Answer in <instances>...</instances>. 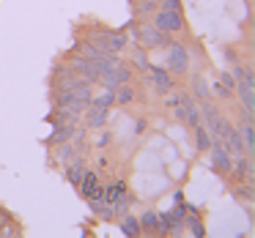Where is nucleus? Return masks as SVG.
Listing matches in <instances>:
<instances>
[{
	"label": "nucleus",
	"instance_id": "obj_1",
	"mask_svg": "<svg viewBox=\"0 0 255 238\" xmlns=\"http://www.w3.org/2000/svg\"><path fill=\"white\" fill-rule=\"evenodd\" d=\"M91 85H77L69 90H55V110H69V112H83L91 104Z\"/></svg>",
	"mask_w": 255,
	"mask_h": 238
},
{
	"label": "nucleus",
	"instance_id": "obj_2",
	"mask_svg": "<svg viewBox=\"0 0 255 238\" xmlns=\"http://www.w3.org/2000/svg\"><path fill=\"white\" fill-rule=\"evenodd\" d=\"M165 69L170 74H187L189 69V50L181 44V41H165Z\"/></svg>",
	"mask_w": 255,
	"mask_h": 238
},
{
	"label": "nucleus",
	"instance_id": "obj_3",
	"mask_svg": "<svg viewBox=\"0 0 255 238\" xmlns=\"http://www.w3.org/2000/svg\"><path fill=\"white\" fill-rule=\"evenodd\" d=\"M154 25L162 30V33H181V30L187 28L181 8H165V6L156 8V22Z\"/></svg>",
	"mask_w": 255,
	"mask_h": 238
},
{
	"label": "nucleus",
	"instance_id": "obj_4",
	"mask_svg": "<svg viewBox=\"0 0 255 238\" xmlns=\"http://www.w3.org/2000/svg\"><path fill=\"white\" fill-rule=\"evenodd\" d=\"M134 33V39H137L140 47H145V50H159V47H165L167 41V33H162L156 25H137V28H129Z\"/></svg>",
	"mask_w": 255,
	"mask_h": 238
},
{
	"label": "nucleus",
	"instance_id": "obj_5",
	"mask_svg": "<svg viewBox=\"0 0 255 238\" xmlns=\"http://www.w3.org/2000/svg\"><path fill=\"white\" fill-rule=\"evenodd\" d=\"M170 110H173V118H176L178 123H187L189 129L200 123V110L189 96H181V101H178L176 107H170Z\"/></svg>",
	"mask_w": 255,
	"mask_h": 238
},
{
	"label": "nucleus",
	"instance_id": "obj_6",
	"mask_svg": "<svg viewBox=\"0 0 255 238\" xmlns=\"http://www.w3.org/2000/svg\"><path fill=\"white\" fill-rule=\"evenodd\" d=\"M145 74H148V85H154L156 93L167 96L173 88H176V79H173V74L167 72L165 66H148V69H145Z\"/></svg>",
	"mask_w": 255,
	"mask_h": 238
},
{
	"label": "nucleus",
	"instance_id": "obj_7",
	"mask_svg": "<svg viewBox=\"0 0 255 238\" xmlns=\"http://www.w3.org/2000/svg\"><path fill=\"white\" fill-rule=\"evenodd\" d=\"M209 151H211V167H214L217 172H222V175H231V170H233V156L225 151V145H222L220 140H214Z\"/></svg>",
	"mask_w": 255,
	"mask_h": 238
},
{
	"label": "nucleus",
	"instance_id": "obj_8",
	"mask_svg": "<svg viewBox=\"0 0 255 238\" xmlns=\"http://www.w3.org/2000/svg\"><path fill=\"white\" fill-rule=\"evenodd\" d=\"M80 192H83V197H88V200H94V197H102V181H99V175H96L94 170H85V175L80 178Z\"/></svg>",
	"mask_w": 255,
	"mask_h": 238
},
{
	"label": "nucleus",
	"instance_id": "obj_9",
	"mask_svg": "<svg viewBox=\"0 0 255 238\" xmlns=\"http://www.w3.org/2000/svg\"><path fill=\"white\" fill-rule=\"evenodd\" d=\"M85 123H88L91 129H105L107 121H110V110H99V107H85Z\"/></svg>",
	"mask_w": 255,
	"mask_h": 238
},
{
	"label": "nucleus",
	"instance_id": "obj_10",
	"mask_svg": "<svg viewBox=\"0 0 255 238\" xmlns=\"http://www.w3.org/2000/svg\"><path fill=\"white\" fill-rule=\"evenodd\" d=\"M85 170H88V164H85L83 159H74L72 164H66V181L77 186V183H80V178L85 175Z\"/></svg>",
	"mask_w": 255,
	"mask_h": 238
},
{
	"label": "nucleus",
	"instance_id": "obj_11",
	"mask_svg": "<svg viewBox=\"0 0 255 238\" xmlns=\"http://www.w3.org/2000/svg\"><path fill=\"white\" fill-rule=\"evenodd\" d=\"M156 8H159V0H134V17L137 19L156 14Z\"/></svg>",
	"mask_w": 255,
	"mask_h": 238
},
{
	"label": "nucleus",
	"instance_id": "obj_12",
	"mask_svg": "<svg viewBox=\"0 0 255 238\" xmlns=\"http://www.w3.org/2000/svg\"><path fill=\"white\" fill-rule=\"evenodd\" d=\"M192 129H195V148H198V151H209L211 143H214V137L209 134V129H206L203 123H198V126H192Z\"/></svg>",
	"mask_w": 255,
	"mask_h": 238
},
{
	"label": "nucleus",
	"instance_id": "obj_13",
	"mask_svg": "<svg viewBox=\"0 0 255 238\" xmlns=\"http://www.w3.org/2000/svg\"><path fill=\"white\" fill-rule=\"evenodd\" d=\"M239 134H242L244 151H247V154H253V151H255V126H253V121L242 123V126H239Z\"/></svg>",
	"mask_w": 255,
	"mask_h": 238
},
{
	"label": "nucleus",
	"instance_id": "obj_14",
	"mask_svg": "<svg viewBox=\"0 0 255 238\" xmlns=\"http://www.w3.org/2000/svg\"><path fill=\"white\" fill-rule=\"evenodd\" d=\"M121 233H124L127 238H137L140 233H143L140 219H134V216H124V219H121Z\"/></svg>",
	"mask_w": 255,
	"mask_h": 238
},
{
	"label": "nucleus",
	"instance_id": "obj_15",
	"mask_svg": "<svg viewBox=\"0 0 255 238\" xmlns=\"http://www.w3.org/2000/svg\"><path fill=\"white\" fill-rule=\"evenodd\" d=\"M113 96H116V104H132V101H134V90H132V85H129V82L118 85V88L113 90Z\"/></svg>",
	"mask_w": 255,
	"mask_h": 238
},
{
	"label": "nucleus",
	"instance_id": "obj_16",
	"mask_svg": "<svg viewBox=\"0 0 255 238\" xmlns=\"http://www.w3.org/2000/svg\"><path fill=\"white\" fill-rule=\"evenodd\" d=\"M116 104V96H113V90L107 88L105 93L99 96H91V107H99V110H110V107Z\"/></svg>",
	"mask_w": 255,
	"mask_h": 238
},
{
	"label": "nucleus",
	"instance_id": "obj_17",
	"mask_svg": "<svg viewBox=\"0 0 255 238\" xmlns=\"http://www.w3.org/2000/svg\"><path fill=\"white\" fill-rule=\"evenodd\" d=\"M124 47H127V36H124V30H113V33H110V44H107V50L116 52V55H118V52H121Z\"/></svg>",
	"mask_w": 255,
	"mask_h": 238
},
{
	"label": "nucleus",
	"instance_id": "obj_18",
	"mask_svg": "<svg viewBox=\"0 0 255 238\" xmlns=\"http://www.w3.org/2000/svg\"><path fill=\"white\" fill-rule=\"evenodd\" d=\"M132 61H134V66H137V69H143V72H145V69L151 66V61H148V50L137 44V47H134V52H132Z\"/></svg>",
	"mask_w": 255,
	"mask_h": 238
},
{
	"label": "nucleus",
	"instance_id": "obj_19",
	"mask_svg": "<svg viewBox=\"0 0 255 238\" xmlns=\"http://www.w3.org/2000/svg\"><path fill=\"white\" fill-rule=\"evenodd\" d=\"M192 93L198 96V101H206V99H209V85H206L203 77H195V79H192Z\"/></svg>",
	"mask_w": 255,
	"mask_h": 238
},
{
	"label": "nucleus",
	"instance_id": "obj_20",
	"mask_svg": "<svg viewBox=\"0 0 255 238\" xmlns=\"http://www.w3.org/2000/svg\"><path fill=\"white\" fill-rule=\"evenodd\" d=\"M156 222H159V216H156V211H145V214L140 216V227H143V230H151V233H156Z\"/></svg>",
	"mask_w": 255,
	"mask_h": 238
},
{
	"label": "nucleus",
	"instance_id": "obj_21",
	"mask_svg": "<svg viewBox=\"0 0 255 238\" xmlns=\"http://www.w3.org/2000/svg\"><path fill=\"white\" fill-rule=\"evenodd\" d=\"M189 230H192V236H198V238L206 236V227H203V222L198 219V214L189 216Z\"/></svg>",
	"mask_w": 255,
	"mask_h": 238
},
{
	"label": "nucleus",
	"instance_id": "obj_22",
	"mask_svg": "<svg viewBox=\"0 0 255 238\" xmlns=\"http://www.w3.org/2000/svg\"><path fill=\"white\" fill-rule=\"evenodd\" d=\"M211 90H214V93L220 96V99H233V88H228V85H222L220 79L214 82V88H211Z\"/></svg>",
	"mask_w": 255,
	"mask_h": 238
},
{
	"label": "nucleus",
	"instance_id": "obj_23",
	"mask_svg": "<svg viewBox=\"0 0 255 238\" xmlns=\"http://www.w3.org/2000/svg\"><path fill=\"white\" fill-rule=\"evenodd\" d=\"M236 197L253 200V183H244V186H236Z\"/></svg>",
	"mask_w": 255,
	"mask_h": 238
},
{
	"label": "nucleus",
	"instance_id": "obj_24",
	"mask_svg": "<svg viewBox=\"0 0 255 238\" xmlns=\"http://www.w3.org/2000/svg\"><path fill=\"white\" fill-rule=\"evenodd\" d=\"M220 82H222V85H228V88H236V79H233V74H231V72H222V74H220Z\"/></svg>",
	"mask_w": 255,
	"mask_h": 238
},
{
	"label": "nucleus",
	"instance_id": "obj_25",
	"mask_svg": "<svg viewBox=\"0 0 255 238\" xmlns=\"http://www.w3.org/2000/svg\"><path fill=\"white\" fill-rule=\"evenodd\" d=\"M159 6H165V8H181V0H162Z\"/></svg>",
	"mask_w": 255,
	"mask_h": 238
},
{
	"label": "nucleus",
	"instance_id": "obj_26",
	"mask_svg": "<svg viewBox=\"0 0 255 238\" xmlns=\"http://www.w3.org/2000/svg\"><path fill=\"white\" fill-rule=\"evenodd\" d=\"M107 143H110V134H102L99 143H96V145H99V148H107Z\"/></svg>",
	"mask_w": 255,
	"mask_h": 238
}]
</instances>
